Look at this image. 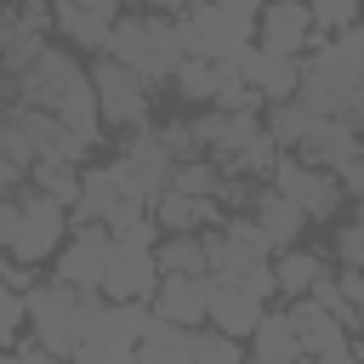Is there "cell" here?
<instances>
[{
  "mask_svg": "<svg viewBox=\"0 0 364 364\" xmlns=\"http://www.w3.org/2000/svg\"><path fill=\"white\" fill-rule=\"evenodd\" d=\"M296 102H307L318 114H336V119H353L364 131V28L358 23L318 40V51L301 63Z\"/></svg>",
  "mask_w": 364,
  "mask_h": 364,
  "instance_id": "obj_1",
  "label": "cell"
},
{
  "mask_svg": "<svg viewBox=\"0 0 364 364\" xmlns=\"http://www.w3.org/2000/svg\"><path fill=\"white\" fill-rule=\"evenodd\" d=\"M102 57H114V63H125L142 85H171V74H176V63H182V46H176V17H159V11H148V17H119L114 23V34H108V51Z\"/></svg>",
  "mask_w": 364,
  "mask_h": 364,
  "instance_id": "obj_2",
  "label": "cell"
},
{
  "mask_svg": "<svg viewBox=\"0 0 364 364\" xmlns=\"http://www.w3.org/2000/svg\"><path fill=\"white\" fill-rule=\"evenodd\" d=\"M23 301H28L34 341L51 347V353H63V358H74V347H80L85 330H91V313L102 307V290H74V284H63V279H46V284L23 290Z\"/></svg>",
  "mask_w": 364,
  "mask_h": 364,
  "instance_id": "obj_3",
  "label": "cell"
},
{
  "mask_svg": "<svg viewBox=\"0 0 364 364\" xmlns=\"http://www.w3.org/2000/svg\"><path fill=\"white\" fill-rule=\"evenodd\" d=\"M250 34H256V17H239V11H222L210 0H193L176 11V46L182 57H205L228 74H239L245 51H250Z\"/></svg>",
  "mask_w": 364,
  "mask_h": 364,
  "instance_id": "obj_4",
  "label": "cell"
},
{
  "mask_svg": "<svg viewBox=\"0 0 364 364\" xmlns=\"http://www.w3.org/2000/svg\"><path fill=\"white\" fill-rule=\"evenodd\" d=\"M205 267H210V279L245 284L256 301H273L279 296V284H273V250H256V245H245V239H233L222 228L205 233Z\"/></svg>",
  "mask_w": 364,
  "mask_h": 364,
  "instance_id": "obj_5",
  "label": "cell"
},
{
  "mask_svg": "<svg viewBox=\"0 0 364 364\" xmlns=\"http://www.w3.org/2000/svg\"><path fill=\"white\" fill-rule=\"evenodd\" d=\"M63 233H68V205H57V199H46L40 188H28L23 182V193H17V239H11V262H46L57 245H63Z\"/></svg>",
  "mask_w": 364,
  "mask_h": 364,
  "instance_id": "obj_6",
  "label": "cell"
},
{
  "mask_svg": "<svg viewBox=\"0 0 364 364\" xmlns=\"http://www.w3.org/2000/svg\"><path fill=\"white\" fill-rule=\"evenodd\" d=\"M91 91H97V119H102V125H114V131H136V125H148V85H142L125 63L97 57V68H91Z\"/></svg>",
  "mask_w": 364,
  "mask_h": 364,
  "instance_id": "obj_7",
  "label": "cell"
},
{
  "mask_svg": "<svg viewBox=\"0 0 364 364\" xmlns=\"http://www.w3.org/2000/svg\"><path fill=\"white\" fill-rule=\"evenodd\" d=\"M267 182H273L284 199H296V205L307 210V222L336 216V205H341V182H336V171L307 165L301 154H279V159H273V171H267Z\"/></svg>",
  "mask_w": 364,
  "mask_h": 364,
  "instance_id": "obj_8",
  "label": "cell"
},
{
  "mask_svg": "<svg viewBox=\"0 0 364 364\" xmlns=\"http://www.w3.org/2000/svg\"><path fill=\"white\" fill-rule=\"evenodd\" d=\"M159 284V262L154 245H131V239H108V262H102V296L108 301H148Z\"/></svg>",
  "mask_w": 364,
  "mask_h": 364,
  "instance_id": "obj_9",
  "label": "cell"
},
{
  "mask_svg": "<svg viewBox=\"0 0 364 364\" xmlns=\"http://www.w3.org/2000/svg\"><path fill=\"white\" fill-rule=\"evenodd\" d=\"M296 148H301L307 165H324V171H341V165L364 159L358 125L353 119H336V114H318V108H307V125H301V142Z\"/></svg>",
  "mask_w": 364,
  "mask_h": 364,
  "instance_id": "obj_10",
  "label": "cell"
},
{
  "mask_svg": "<svg viewBox=\"0 0 364 364\" xmlns=\"http://www.w3.org/2000/svg\"><path fill=\"white\" fill-rule=\"evenodd\" d=\"M205 301H210V273H159V284L148 296L154 318L182 324V330H199L205 324Z\"/></svg>",
  "mask_w": 364,
  "mask_h": 364,
  "instance_id": "obj_11",
  "label": "cell"
},
{
  "mask_svg": "<svg viewBox=\"0 0 364 364\" xmlns=\"http://www.w3.org/2000/svg\"><path fill=\"white\" fill-rule=\"evenodd\" d=\"M125 17V0H57V11H51V23L74 40V46H85V51H108V34H114V23Z\"/></svg>",
  "mask_w": 364,
  "mask_h": 364,
  "instance_id": "obj_12",
  "label": "cell"
},
{
  "mask_svg": "<svg viewBox=\"0 0 364 364\" xmlns=\"http://www.w3.org/2000/svg\"><path fill=\"white\" fill-rule=\"evenodd\" d=\"M256 40L267 51H284V57H301L313 46V11L307 0H262L256 11Z\"/></svg>",
  "mask_w": 364,
  "mask_h": 364,
  "instance_id": "obj_13",
  "label": "cell"
},
{
  "mask_svg": "<svg viewBox=\"0 0 364 364\" xmlns=\"http://www.w3.org/2000/svg\"><path fill=\"white\" fill-rule=\"evenodd\" d=\"M119 165H125V176H131V188H136L142 199L165 193V188H171V171H176L171 148H165V142H159V131H148V125H136V131L125 136Z\"/></svg>",
  "mask_w": 364,
  "mask_h": 364,
  "instance_id": "obj_14",
  "label": "cell"
},
{
  "mask_svg": "<svg viewBox=\"0 0 364 364\" xmlns=\"http://www.w3.org/2000/svg\"><path fill=\"white\" fill-rule=\"evenodd\" d=\"M102 262H108V228L102 222H80L74 239H68V250L57 256V273L51 279H63L74 290H97L102 284Z\"/></svg>",
  "mask_w": 364,
  "mask_h": 364,
  "instance_id": "obj_15",
  "label": "cell"
},
{
  "mask_svg": "<svg viewBox=\"0 0 364 364\" xmlns=\"http://www.w3.org/2000/svg\"><path fill=\"white\" fill-rule=\"evenodd\" d=\"M125 193H136V188H131V176H125L119 159H114V165H91V171H80V199L68 205V228H80V222H102Z\"/></svg>",
  "mask_w": 364,
  "mask_h": 364,
  "instance_id": "obj_16",
  "label": "cell"
},
{
  "mask_svg": "<svg viewBox=\"0 0 364 364\" xmlns=\"http://www.w3.org/2000/svg\"><path fill=\"white\" fill-rule=\"evenodd\" d=\"M188 131H193V148L205 154V159H216V165H228L250 136H262V119L256 114H205V119H188Z\"/></svg>",
  "mask_w": 364,
  "mask_h": 364,
  "instance_id": "obj_17",
  "label": "cell"
},
{
  "mask_svg": "<svg viewBox=\"0 0 364 364\" xmlns=\"http://www.w3.org/2000/svg\"><path fill=\"white\" fill-rule=\"evenodd\" d=\"M239 80H250L267 102H290V97L301 91V57H284V51L250 46L245 63H239Z\"/></svg>",
  "mask_w": 364,
  "mask_h": 364,
  "instance_id": "obj_18",
  "label": "cell"
},
{
  "mask_svg": "<svg viewBox=\"0 0 364 364\" xmlns=\"http://www.w3.org/2000/svg\"><path fill=\"white\" fill-rule=\"evenodd\" d=\"M262 307L267 301H256L245 284H228V279H210V301H205V324L210 330H222V336H233V341H245L250 330H256V318H262Z\"/></svg>",
  "mask_w": 364,
  "mask_h": 364,
  "instance_id": "obj_19",
  "label": "cell"
},
{
  "mask_svg": "<svg viewBox=\"0 0 364 364\" xmlns=\"http://www.w3.org/2000/svg\"><path fill=\"white\" fill-rule=\"evenodd\" d=\"M301 358V330L290 307H262L250 330V364H296Z\"/></svg>",
  "mask_w": 364,
  "mask_h": 364,
  "instance_id": "obj_20",
  "label": "cell"
},
{
  "mask_svg": "<svg viewBox=\"0 0 364 364\" xmlns=\"http://www.w3.org/2000/svg\"><path fill=\"white\" fill-rule=\"evenodd\" d=\"M148 210H154V228H171V233H193V228H216V222H222V205H216V199H193V193H182V188L154 193Z\"/></svg>",
  "mask_w": 364,
  "mask_h": 364,
  "instance_id": "obj_21",
  "label": "cell"
},
{
  "mask_svg": "<svg viewBox=\"0 0 364 364\" xmlns=\"http://www.w3.org/2000/svg\"><path fill=\"white\" fill-rule=\"evenodd\" d=\"M250 210H256V222L267 228V239H273V250H284V245H296V233L307 228V210H301L296 199H284L279 188H256V199H250Z\"/></svg>",
  "mask_w": 364,
  "mask_h": 364,
  "instance_id": "obj_22",
  "label": "cell"
},
{
  "mask_svg": "<svg viewBox=\"0 0 364 364\" xmlns=\"http://www.w3.org/2000/svg\"><path fill=\"white\" fill-rule=\"evenodd\" d=\"M318 273H324V262H318L313 250H301V245H284V250L273 256V284H279V296H290V301H301Z\"/></svg>",
  "mask_w": 364,
  "mask_h": 364,
  "instance_id": "obj_23",
  "label": "cell"
},
{
  "mask_svg": "<svg viewBox=\"0 0 364 364\" xmlns=\"http://www.w3.org/2000/svg\"><path fill=\"white\" fill-rule=\"evenodd\" d=\"M102 228H108V239H131V245H154V233H159L142 193H125V199L102 216Z\"/></svg>",
  "mask_w": 364,
  "mask_h": 364,
  "instance_id": "obj_24",
  "label": "cell"
},
{
  "mask_svg": "<svg viewBox=\"0 0 364 364\" xmlns=\"http://www.w3.org/2000/svg\"><path fill=\"white\" fill-rule=\"evenodd\" d=\"M28 188H40V193L57 199V205H74V199H80V171H74L68 159H34V165H28Z\"/></svg>",
  "mask_w": 364,
  "mask_h": 364,
  "instance_id": "obj_25",
  "label": "cell"
},
{
  "mask_svg": "<svg viewBox=\"0 0 364 364\" xmlns=\"http://www.w3.org/2000/svg\"><path fill=\"white\" fill-rule=\"evenodd\" d=\"M216 80H222L216 63H205V57H182L176 74H171V91H176L182 102H210V97H216Z\"/></svg>",
  "mask_w": 364,
  "mask_h": 364,
  "instance_id": "obj_26",
  "label": "cell"
},
{
  "mask_svg": "<svg viewBox=\"0 0 364 364\" xmlns=\"http://www.w3.org/2000/svg\"><path fill=\"white\" fill-rule=\"evenodd\" d=\"M159 273H210L205 267V239L199 233H171L159 250H154Z\"/></svg>",
  "mask_w": 364,
  "mask_h": 364,
  "instance_id": "obj_27",
  "label": "cell"
},
{
  "mask_svg": "<svg viewBox=\"0 0 364 364\" xmlns=\"http://www.w3.org/2000/svg\"><path fill=\"white\" fill-rule=\"evenodd\" d=\"M216 182H222V165L205 159V154L176 159V171H171V188H182V193H193V199H216Z\"/></svg>",
  "mask_w": 364,
  "mask_h": 364,
  "instance_id": "obj_28",
  "label": "cell"
},
{
  "mask_svg": "<svg viewBox=\"0 0 364 364\" xmlns=\"http://www.w3.org/2000/svg\"><path fill=\"white\" fill-rule=\"evenodd\" d=\"M273 159H279V142H273V136H267V125H262V136H250V142H245L222 171H228V176H250V182H256V176H267V171H273Z\"/></svg>",
  "mask_w": 364,
  "mask_h": 364,
  "instance_id": "obj_29",
  "label": "cell"
},
{
  "mask_svg": "<svg viewBox=\"0 0 364 364\" xmlns=\"http://www.w3.org/2000/svg\"><path fill=\"white\" fill-rule=\"evenodd\" d=\"M210 102H216L222 114H262V102H267V97H262L250 80H239V74H228V68H222V80H216V97H210Z\"/></svg>",
  "mask_w": 364,
  "mask_h": 364,
  "instance_id": "obj_30",
  "label": "cell"
},
{
  "mask_svg": "<svg viewBox=\"0 0 364 364\" xmlns=\"http://www.w3.org/2000/svg\"><path fill=\"white\" fill-rule=\"evenodd\" d=\"M307 11H313V40H324V34L353 28L358 11H364V0H307Z\"/></svg>",
  "mask_w": 364,
  "mask_h": 364,
  "instance_id": "obj_31",
  "label": "cell"
},
{
  "mask_svg": "<svg viewBox=\"0 0 364 364\" xmlns=\"http://www.w3.org/2000/svg\"><path fill=\"white\" fill-rule=\"evenodd\" d=\"M188 364H250V358L239 353V341H233V336H222V330H193Z\"/></svg>",
  "mask_w": 364,
  "mask_h": 364,
  "instance_id": "obj_32",
  "label": "cell"
},
{
  "mask_svg": "<svg viewBox=\"0 0 364 364\" xmlns=\"http://www.w3.org/2000/svg\"><path fill=\"white\" fill-rule=\"evenodd\" d=\"M307 301H313V307H324L330 318H341V324L353 330V301L341 296V284H336V273H318V279H313V290H307Z\"/></svg>",
  "mask_w": 364,
  "mask_h": 364,
  "instance_id": "obj_33",
  "label": "cell"
},
{
  "mask_svg": "<svg viewBox=\"0 0 364 364\" xmlns=\"http://www.w3.org/2000/svg\"><path fill=\"white\" fill-rule=\"evenodd\" d=\"M23 318H28V301H23V290H11V284L0 279V336H11Z\"/></svg>",
  "mask_w": 364,
  "mask_h": 364,
  "instance_id": "obj_34",
  "label": "cell"
},
{
  "mask_svg": "<svg viewBox=\"0 0 364 364\" xmlns=\"http://www.w3.org/2000/svg\"><path fill=\"white\" fill-rule=\"evenodd\" d=\"M11 11H17V28H23V34H46V28H51V6H46V0H17Z\"/></svg>",
  "mask_w": 364,
  "mask_h": 364,
  "instance_id": "obj_35",
  "label": "cell"
},
{
  "mask_svg": "<svg viewBox=\"0 0 364 364\" xmlns=\"http://www.w3.org/2000/svg\"><path fill=\"white\" fill-rule=\"evenodd\" d=\"M0 279L11 284V290H34L40 279H34V262H0Z\"/></svg>",
  "mask_w": 364,
  "mask_h": 364,
  "instance_id": "obj_36",
  "label": "cell"
},
{
  "mask_svg": "<svg viewBox=\"0 0 364 364\" xmlns=\"http://www.w3.org/2000/svg\"><path fill=\"white\" fill-rule=\"evenodd\" d=\"M336 182H341V193H353V199L364 205V159H353V165H341V171H336Z\"/></svg>",
  "mask_w": 364,
  "mask_h": 364,
  "instance_id": "obj_37",
  "label": "cell"
},
{
  "mask_svg": "<svg viewBox=\"0 0 364 364\" xmlns=\"http://www.w3.org/2000/svg\"><path fill=\"white\" fill-rule=\"evenodd\" d=\"M11 239H17V199L0 193V250H11Z\"/></svg>",
  "mask_w": 364,
  "mask_h": 364,
  "instance_id": "obj_38",
  "label": "cell"
},
{
  "mask_svg": "<svg viewBox=\"0 0 364 364\" xmlns=\"http://www.w3.org/2000/svg\"><path fill=\"white\" fill-rule=\"evenodd\" d=\"M336 284H341V296H347V301H353V313H358V307H364V273H358V267H347V273H336Z\"/></svg>",
  "mask_w": 364,
  "mask_h": 364,
  "instance_id": "obj_39",
  "label": "cell"
},
{
  "mask_svg": "<svg viewBox=\"0 0 364 364\" xmlns=\"http://www.w3.org/2000/svg\"><path fill=\"white\" fill-rule=\"evenodd\" d=\"M210 6H222V11H239V17H256V11H262V0H210Z\"/></svg>",
  "mask_w": 364,
  "mask_h": 364,
  "instance_id": "obj_40",
  "label": "cell"
},
{
  "mask_svg": "<svg viewBox=\"0 0 364 364\" xmlns=\"http://www.w3.org/2000/svg\"><path fill=\"white\" fill-rule=\"evenodd\" d=\"M159 11H182V6H193V0H154Z\"/></svg>",
  "mask_w": 364,
  "mask_h": 364,
  "instance_id": "obj_41",
  "label": "cell"
},
{
  "mask_svg": "<svg viewBox=\"0 0 364 364\" xmlns=\"http://www.w3.org/2000/svg\"><path fill=\"white\" fill-rule=\"evenodd\" d=\"M353 358H358V364H364V330H358V341H353Z\"/></svg>",
  "mask_w": 364,
  "mask_h": 364,
  "instance_id": "obj_42",
  "label": "cell"
},
{
  "mask_svg": "<svg viewBox=\"0 0 364 364\" xmlns=\"http://www.w3.org/2000/svg\"><path fill=\"white\" fill-rule=\"evenodd\" d=\"M353 330H364V307H358V313H353Z\"/></svg>",
  "mask_w": 364,
  "mask_h": 364,
  "instance_id": "obj_43",
  "label": "cell"
}]
</instances>
